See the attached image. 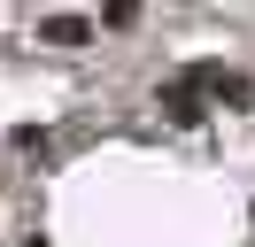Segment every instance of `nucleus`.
<instances>
[{
    "mask_svg": "<svg viewBox=\"0 0 255 247\" xmlns=\"http://www.w3.org/2000/svg\"><path fill=\"white\" fill-rule=\"evenodd\" d=\"M39 31H47V39H62V46H78V39H85L78 15H54V23H39Z\"/></svg>",
    "mask_w": 255,
    "mask_h": 247,
    "instance_id": "nucleus-1",
    "label": "nucleus"
},
{
    "mask_svg": "<svg viewBox=\"0 0 255 247\" xmlns=\"http://www.w3.org/2000/svg\"><path fill=\"white\" fill-rule=\"evenodd\" d=\"M101 23H109V31H131V23H139V8H131V0H116V8H101Z\"/></svg>",
    "mask_w": 255,
    "mask_h": 247,
    "instance_id": "nucleus-2",
    "label": "nucleus"
}]
</instances>
